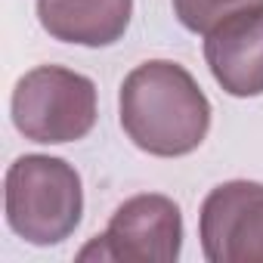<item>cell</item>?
Returning <instances> with one entry per match:
<instances>
[{
	"label": "cell",
	"instance_id": "cell-4",
	"mask_svg": "<svg viewBox=\"0 0 263 263\" xmlns=\"http://www.w3.org/2000/svg\"><path fill=\"white\" fill-rule=\"evenodd\" d=\"M183 251V214L174 198L143 192L118 204L102 235L78 251V260L174 263Z\"/></svg>",
	"mask_w": 263,
	"mask_h": 263
},
{
	"label": "cell",
	"instance_id": "cell-5",
	"mask_svg": "<svg viewBox=\"0 0 263 263\" xmlns=\"http://www.w3.org/2000/svg\"><path fill=\"white\" fill-rule=\"evenodd\" d=\"M198 238L211 263H263V183L214 186L198 211Z\"/></svg>",
	"mask_w": 263,
	"mask_h": 263
},
{
	"label": "cell",
	"instance_id": "cell-3",
	"mask_svg": "<svg viewBox=\"0 0 263 263\" xmlns=\"http://www.w3.org/2000/svg\"><path fill=\"white\" fill-rule=\"evenodd\" d=\"M10 111L16 130L31 143H78L96 124V84L62 65H37L16 81Z\"/></svg>",
	"mask_w": 263,
	"mask_h": 263
},
{
	"label": "cell",
	"instance_id": "cell-7",
	"mask_svg": "<svg viewBox=\"0 0 263 263\" xmlns=\"http://www.w3.org/2000/svg\"><path fill=\"white\" fill-rule=\"evenodd\" d=\"M134 16V0H37L41 28L62 44L111 47Z\"/></svg>",
	"mask_w": 263,
	"mask_h": 263
},
{
	"label": "cell",
	"instance_id": "cell-6",
	"mask_svg": "<svg viewBox=\"0 0 263 263\" xmlns=\"http://www.w3.org/2000/svg\"><path fill=\"white\" fill-rule=\"evenodd\" d=\"M204 62L229 96H263V4L217 22L204 34Z\"/></svg>",
	"mask_w": 263,
	"mask_h": 263
},
{
	"label": "cell",
	"instance_id": "cell-8",
	"mask_svg": "<svg viewBox=\"0 0 263 263\" xmlns=\"http://www.w3.org/2000/svg\"><path fill=\"white\" fill-rule=\"evenodd\" d=\"M171 4H174V16L180 19L183 28H189L195 34H208L226 16L257 7L263 0H171Z\"/></svg>",
	"mask_w": 263,
	"mask_h": 263
},
{
	"label": "cell",
	"instance_id": "cell-2",
	"mask_svg": "<svg viewBox=\"0 0 263 263\" xmlns=\"http://www.w3.org/2000/svg\"><path fill=\"white\" fill-rule=\"evenodd\" d=\"M4 214L10 229L37 248L74 235L84 217L81 174L53 155H22L4 180Z\"/></svg>",
	"mask_w": 263,
	"mask_h": 263
},
{
	"label": "cell",
	"instance_id": "cell-1",
	"mask_svg": "<svg viewBox=\"0 0 263 263\" xmlns=\"http://www.w3.org/2000/svg\"><path fill=\"white\" fill-rule=\"evenodd\" d=\"M118 115L127 140L155 158L195 152L211 130V102L204 90L171 59H149L124 78Z\"/></svg>",
	"mask_w": 263,
	"mask_h": 263
}]
</instances>
